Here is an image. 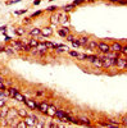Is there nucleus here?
<instances>
[{
	"mask_svg": "<svg viewBox=\"0 0 127 128\" xmlns=\"http://www.w3.org/2000/svg\"><path fill=\"white\" fill-rule=\"evenodd\" d=\"M28 45L31 46V48H37V45H39V40L35 37V38H31L30 40V42H28Z\"/></svg>",
	"mask_w": 127,
	"mask_h": 128,
	"instance_id": "23",
	"label": "nucleus"
},
{
	"mask_svg": "<svg viewBox=\"0 0 127 128\" xmlns=\"http://www.w3.org/2000/svg\"><path fill=\"white\" fill-rule=\"evenodd\" d=\"M78 42H80L81 46H85V48H86L87 44H89V38H87V37H81V38H78Z\"/></svg>",
	"mask_w": 127,
	"mask_h": 128,
	"instance_id": "20",
	"label": "nucleus"
},
{
	"mask_svg": "<svg viewBox=\"0 0 127 128\" xmlns=\"http://www.w3.org/2000/svg\"><path fill=\"white\" fill-rule=\"evenodd\" d=\"M9 91H10V98H14V95L18 92V91H17V88H14V87H10V88H9Z\"/></svg>",
	"mask_w": 127,
	"mask_h": 128,
	"instance_id": "31",
	"label": "nucleus"
},
{
	"mask_svg": "<svg viewBox=\"0 0 127 128\" xmlns=\"http://www.w3.org/2000/svg\"><path fill=\"white\" fill-rule=\"evenodd\" d=\"M98 49L103 52V54H107V52L110 51V46L108 44H105V42H100V44L98 45Z\"/></svg>",
	"mask_w": 127,
	"mask_h": 128,
	"instance_id": "2",
	"label": "nucleus"
},
{
	"mask_svg": "<svg viewBox=\"0 0 127 128\" xmlns=\"http://www.w3.org/2000/svg\"><path fill=\"white\" fill-rule=\"evenodd\" d=\"M36 95L37 96H42V95H45V92L44 91H36Z\"/></svg>",
	"mask_w": 127,
	"mask_h": 128,
	"instance_id": "45",
	"label": "nucleus"
},
{
	"mask_svg": "<svg viewBox=\"0 0 127 128\" xmlns=\"http://www.w3.org/2000/svg\"><path fill=\"white\" fill-rule=\"evenodd\" d=\"M80 124L90 126V120H89V118H85V116H80Z\"/></svg>",
	"mask_w": 127,
	"mask_h": 128,
	"instance_id": "24",
	"label": "nucleus"
},
{
	"mask_svg": "<svg viewBox=\"0 0 127 128\" xmlns=\"http://www.w3.org/2000/svg\"><path fill=\"white\" fill-rule=\"evenodd\" d=\"M58 35L60 36V37H67V35H69V30L67 28V27H64V28H60V30H58Z\"/></svg>",
	"mask_w": 127,
	"mask_h": 128,
	"instance_id": "10",
	"label": "nucleus"
},
{
	"mask_svg": "<svg viewBox=\"0 0 127 128\" xmlns=\"http://www.w3.org/2000/svg\"><path fill=\"white\" fill-rule=\"evenodd\" d=\"M55 113H57V109L54 108V106H49V109H48V112H46V115L51 116V118H54Z\"/></svg>",
	"mask_w": 127,
	"mask_h": 128,
	"instance_id": "13",
	"label": "nucleus"
},
{
	"mask_svg": "<svg viewBox=\"0 0 127 128\" xmlns=\"http://www.w3.org/2000/svg\"><path fill=\"white\" fill-rule=\"evenodd\" d=\"M96 58H98L96 55H86V60H87V62H90V63H92Z\"/></svg>",
	"mask_w": 127,
	"mask_h": 128,
	"instance_id": "28",
	"label": "nucleus"
},
{
	"mask_svg": "<svg viewBox=\"0 0 127 128\" xmlns=\"http://www.w3.org/2000/svg\"><path fill=\"white\" fill-rule=\"evenodd\" d=\"M69 55H71L72 58H77V56H78V52H77V51H69Z\"/></svg>",
	"mask_w": 127,
	"mask_h": 128,
	"instance_id": "36",
	"label": "nucleus"
},
{
	"mask_svg": "<svg viewBox=\"0 0 127 128\" xmlns=\"http://www.w3.org/2000/svg\"><path fill=\"white\" fill-rule=\"evenodd\" d=\"M22 45H23V42H21V41H10V46L16 50H21Z\"/></svg>",
	"mask_w": 127,
	"mask_h": 128,
	"instance_id": "8",
	"label": "nucleus"
},
{
	"mask_svg": "<svg viewBox=\"0 0 127 128\" xmlns=\"http://www.w3.org/2000/svg\"><path fill=\"white\" fill-rule=\"evenodd\" d=\"M14 100H17V101H19V102H25V100H26V98L25 96H22L19 92H17L16 95H14V98H13Z\"/></svg>",
	"mask_w": 127,
	"mask_h": 128,
	"instance_id": "16",
	"label": "nucleus"
},
{
	"mask_svg": "<svg viewBox=\"0 0 127 128\" xmlns=\"http://www.w3.org/2000/svg\"><path fill=\"white\" fill-rule=\"evenodd\" d=\"M92 64H94L95 67H98V68H103V62H101V59H100L99 56L92 62Z\"/></svg>",
	"mask_w": 127,
	"mask_h": 128,
	"instance_id": "22",
	"label": "nucleus"
},
{
	"mask_svg": "<svg viewBox=\"0 0 127 128\" xmlns=\"http://www.w3.org/2000/svg\"><path fill=\"white\" fill-rule=\"evenodd\" d=\"M98 45H99V44H98L96 41H89V44H87L86 48H87L89 50H95V49H98Z\"/></svg>",
	"mask_w": 127,
	"mask_h": 128,
	"instance_id": "14",
	"label": "nucleus"
},
{
	"mask_svg": "<svg viewBox=\"0 0 127 128\" xmlns=\"http://www.w3.org/2000/svg\"><path fill=\"white\" fill-rule=\"evenodd\" d=\"M3 50L7 52V54H9V55H13L14 54V49H12V48H3Z\"/></svg>",
	"mask_w": 127,
	"mask_h": 128,
	"instance_id": "26",
	"label": "nucleus"
},
{
	"mask_svg": "<svg viewBox=\"0 0 127 128\" xmlns=\"http://www.w3.org/2000/svg\"><path fill=\"white\" fill-rule=\"evenodd\" d=\"M49 106H50V105H48L46 102H41L40 106H39V112H41L42 114H46V112H48V109H49Z\"/></svg>",
	"mask_w": 127,
	"mask_h": 128,
	"instance_id": "12",
	"label": "nucleus"
},
{
	"mask_svg": "<svg viewBox=\"0 0 127 128\" xmlns=\"http://www.w3.org/2000/svg\"><path fill=\"white\" fill-rule=\"evenodd\" d=\"M110 50L115 51V52H121L122 51V45L119 44V42H114V44L110 46Z\"/></svg>",
	"mask_w": 127,
	"mask_h": 128,
	"instance_id": "9",
	"label": "nucleus"
},
{
	"mask_svg": "<svg viewBox=\"0 0 127 128\" xmlns=\"http://www.w3.org/2000/svg\"><path fill=\"white\" fill-rule=\"evenodd\" d=\"M4 105H7V99H0V108H3Z\"/></svg>",
	"mask_w": 127,
	"mask_h": 128,
	"instance_id": "37",
	"label": "nucleus"
},
{
	"mask_svg": "<svg viewBox=\"0 0 127 128\" xmlns=\"http://www.w3.org/2000/svg\"><path fill=\"white\" fill-rule=\"evenodd\" d=\"M17 127H19V128H25V127H27V124H26L25 120H21V122L17 123Z\"/></svg>",
	"mask_w": 127,
	"mask_h": 128,
	"instance_id": "32",
	"label": "nucleus"
},
{
	"mask_svg": "<svg viewBox=\"0 0 127 128\" xmlns=\"http://www.w3.org/2000/svg\"><path fill=\"white\" fill-rule=\"evenodd\" d=\"M110 2H112V3H119L121 0H110Z\"/></svg>",
	"mask_w": 127,
	"mask_h": 128,
	"instance_id": "47",
	"label": "nucleus"
},
{
	"mask_svg": "<svg viewBox=\"0 0 127 128\" xmlns=\"http://www.w3.org/2000/svg\"><path fill=\"white\" fill-rule=\"evenodd\" d=\"M23 120L26 122L27 127H36V120H35L31 115H27L26 118H23Z\"/></svg>",
	"mask_w": 127,
	"mask_h": 128,
	"instance_id": "4",
	"label": "nucleus"
},
{
	"mask_svg": "<svg viewBox=\"0 0 127 128\" xmlns=\"http://www.w3.org/2000/svg\"><path fill=\"white\" fill-rule=\"evenodd\" d=\"M50 22H51L53 24H58V23L60 22V14H59V13L53 14V16L50 17Z\"/></svg>",
	"mask_w": 127,
	"mask_h": 128,
	"instance_id": "7",
	"label": "nucleus"
},
{
	"mask_svg": "<svg viewBox=\"0 0 127 128\" xmlns=\"http://www.w3.org/2000/svg\"><path fill=\"white\" fill-rule=\"evenodd\" d=\"M5 88H7V86H5L4 81H0V90H5Z\"/></svg>",
	"mask_w": 127,
	"mask_h": 128,
	"instance_id": "39",
	"label": "nucleus"
},
{
	"mask_svg": "<svg viewBox=\"0 0 127 128\" xmlns=\"http://www.w3.org/2000/svg\"><path fill=\"white\" fill-rule=\"evenodd\" d=\"M121 52H122L123 55L127 56V46H122V51H121Z\"/></svg>",
	"mask_w": 127,
	"mask_h": 128,
	"instance_id": "40",
	"label": "nucleus"
},
{
	"mask_svg": "<svg viewBox=\"0 0 127 128\" xmlns=\"http://www.w3.org/2000/svg\"><path fill=\"white\" fill-rule=\"evenodd\" d=\"M41 34L44 36H51L53 35V28L51 27H45V28H41Z\"/></svg>",
	"mask_w": 127,
	"mask_h": 128,
	"instance_id": "11",
	"label": "nucleus"
},
{
	"mask_svg": "<svg viewBox=\"0 0 127 128\" xmlns=\"http://www.w3.org/2000/svg\"><path fill=\"white\" fill-rule=\"evenodd\" d=\"M31 23V19L30 18H25L23 19V24H30Z\"/></svg>",
	"mask_w": 127,
	"mask_h": 128,
	"instance_id": "42",
	"label": "nucleus"
},
{
	"mask_svg": "<svg viewBox=\"0 0 127 128\" xmlns=\"http://www.w3.org/2000/svg\"><path fill=\"white\" fill-rule=\"evenodd\" d=\"M44 42H45V45L48 46V49H55V46H54L53 42H49V41H44Z\"/></svg>",
	"mask_w": 127,
	"mask_h": 128,
	"instance_id": "33",
	"label": "nucleus"
},
{
	"mask_svg": "<svg viewBox=\"0 0 127 128\" xmlns=\"http://www.w3.org/2000/svg\"><path fill=\"white\" fill-rule=\"evenodd\" d=\"M117 67L118 69H124L127 68V59H122V58H117Z\"/></svg>",
	"mask_w": 127,
	"mask_h": 128,
	"instance_id": "3",
	"label": "nucleus"
},
{
	"mask_svg": "<svg viewBox=\"0 0 127 128\" xmlns=\"http://www.w3.org/2000/svg\"><path fill=\"white\" fill-rule=\"evenodd\" d=\"M75 6H76L75 4H69V5H66L63 9H64V12H72V10L75 9Z\"/></svg>",
	"mask_w": 127,
	"mask_h": 128,
	"instance_id": "25",
	"label": "nucleus"
},
{
	"mask_svg": "<svg viewBox=\"0 0 127 128\" xmlns=\"http://www.w3.org/2000/svg\"><path fill=\"white\" fill-rule=\"evenodd\" d=\"M72 46H73V48H76V49H77V48H81L80 42H78V38H76L75 41H72Z\"/></svg>",
	"mask_w": 127,
	"mask_h": 128,
	"instance_id": "30",
	"label": "nucleus"
},
{
	"mask_svg": "<svg viewBox=\"0 0 127 128\" xmlns=\"http://www.w3.org/2000/svg\"><path fill=\"white\" fill-rule=\"evenodd\" d=\"M14 32L18 35V36H25L26 35V30L25 28H22V27H18V28H16L14 30Z\"/></svg>",
	"mask_w": 127,
	"mask_h": 128,
	"instance_id": "19",
	"label": "nucleus"
},
{
	"mask_svg": "<svg viewBox=\"0 0 127 128\" xmlns=\"http://www.w3.org/2000/svg\"><path fill=\"white\" fill-rule=\"evenodd\" d=\"M39 16H41V12H35V13L32 14V17H31V18H35V17H39Z\"/></svg>",
	"mask_w": 127,
	"mask_h": 128,
	"instance_id": "44",
	"label": "nucleus"
},
{
	"mask_svg": "<svg viewBox=\"0 0 127 128\" xmlns=\"http://www.w3.org/2000/svg\"><path fill=\"white\" fill-rule=\"evenodd\" d=\"M25 104L28 106L30 109H32V110H39V106H40V104H37L35 100H31V99H26Z\"/></svg>",
	"mask_w": 127,
	"mask_h": 128,
	"instance_id": "1",
	"label": "nucleus"
},
{
	"mask_svg": "<svg viewBox=\"0 0 127 128\" xmlns=\"http://www.w3.org/2000/svg\"><path fill=\"white\" fill-rule=\"evenodd\" d=\"M66 38H67L68 41H71V42L76 40V37H75V36H73V35H71V34H69V35H67V37H66Z\"/></svg>",
	"mask_w": 127,
	"mask_h": 128,
	"instance_id": "34",
	"label": "nucleus"
},
{
	"mask_svg": "<svg viewBox=\"0 0 127 128\" xmlns=\"http://www.w3.org/2000/svg\"><path fill=\"white\" fill-rule=\"evenodd\" d=\"M48 127H51V128H54V127H57V124H55V123H49V124H48Z\"/></svg>",
	"mask_w": 127,
	"mask_h": 128,
	"instance_id": "46",
	"label": "nucleus"
},
{
	"mask_svg": "<svg viewBox=\"0 0 127 128\" xmlns=\"http://www.w3.org/2000/svg\"><path fill=\"white\" fill-rule=\"evenodd\" d=\"M30 35L34 37H37L39 35H41V28H32L30 31Z\"/></svg>",
	"mask_w": 127,
	"mask_h": 128,
	"instance_id": "15",
	"label": "nucleus"
},
{
	"mask_svg": "<svg viewBox=\"0 0 127 128\" xmlns=\"http://www.w3.org/2000/svg\"><path fill=\"white\" fill-rule=\"evenodd\" d=\"M57 6H50V8H48V10H49V12H57Z\"/></svg>",
	"mask_w": 127,
	"mask_h": 128,
	"instance_id": "43",
	"label": "nucleus"
},
{
	"mask_svg": "<svg viewBox=\"0 0 127 128\" xmlns=\"http://www.w3.org/2000/svg\"><path fill=\"white\" fill-rule=\"evenodd\" d=\"M8 113H9V108H8L7 105H4L3 108H0V118H2V119L7 118V116H8Z\"/></svg>",
	"mask_w": 127,
	"mask_h": 128,
	"instance_id": "6",
	"label": "nucleus"
},
{
	"mask_svg": "<svg viewBox=\"0 0 127 128\" xmlns=\"http://www.w3.org/2000/svg\"><path fill=\"white\" fill-rule=\"evenodd\" d=\"M85 2V0H75V2H73V4L75 5H80V4H82Z\"/></svg>",
	"mask_w": 127,
	"mask_h": 128,
	"instance_id": "41",
	"label": "nucleus"
},
{
	"mask_svg": "<svg viewBox=\"0 0 127 128\" xmlns=\"http://www.w3.org/2000/svg\"><path fill=\"white\" fill-rule=\"evenodd\" d=\"M39 51H48V46L45 45V42H39V45L36 48Z\"/></svg>",
	"mask_w": 127,
	"mask_h": 128,
	"instance_id": "17",
	"label": "nucleus"
},
{
	"mask_svg": "<svg viewBox=\"0 0 127 128\" xmlns=\"http://www.w3.org/2000/svg\"><path fill=\"white\" fill-rule=\"evenodd\" d=\"M17 112H18V116H21V118H26V116L28 115L26 109H17Z\"/></svg>",
	"mask_w": 127,
	"mask_h": 128,
	"instance_id": "18",
	"label": "nucleus"
},
{
	"mask_svg": "<svg viewBox=\"0 0 127 128\" xmlns=\"http://www.w3.org/2000/svg\"><path fill=\"white\" fill-rule=\"evenodd\" d=\"M31 49H32V48H31L30 45H22V49H21V50H22V51H26V52H28V51H31Z\"/></svg>",
	"mask_w": 127,
	"mask_h": 128,
	"instance_id": "29",
	"label": "nucleus"
},
{
	"mask_svg": "<svg viewBox=\"0 0 127 128\" xmlns=\"http://www.w3.org/2000/svg\"><path fill=\"white\" fill-rule=\"evenodd\" d=\"M34 4H35V5H39V4H40V0H36V2H35Z\"/></svg>",
	"mask_w": 127,
	"mask_h": 128,
	"instance_id": "48",
	"label": "nucleus"
},
{
	"mask_svg": "<svg viewBox=\"0 0 127 128\" xmlns=\"http://www.w3.org/2000/svg\"><path fill=\"white\" fill-rule=\"evenodd\" d=\"M77 59L78 60H86V54H78Z\"/></svg>",
	"mask_w": 127,
	"mask_h": 128,
	"instance_id": "35",
	"label": "nucleus"
},
{
	"mask_svg": "<svg viewBox=\"0 0 127 128\" xmlns=\"http://www.w3.org/2000/svg\"><path fill=\"white\" fill-rule=\"evenodd\" d=\"M85 2H94V0H85Z\"/></svg>",
	"mask_w": 127,
	"mask_h": 128,
	"instance_id": "49",
	"label": "nucleus"
},
{
	"mask_svg": "<svg viewBox=\"0 0 127 128\" xmlns=\"http://www.w3.org/2000/svg\"><path fill=\"white\" fill-rule=\"evenodd\" d=\"M36 127H45V123H44V120H39V122L36 123Z\"/></svg>",
	"mask_w": 127,
	"mask_h": 128,
	"instance_id": "38",
	"label": "nucleus"
},
{
	"mask_svg": "<svg viewBox=\"0 0 127 128\" xmlns=\"http://www.w3.org/2000/svg\"><path fill=\"white\" fill-rule=\"evenodd\" d=\"M105 56L107 58H109V59H114V58H118V52H115V51H109V52H107L105 54Z\"/></svg>",
	"mask_w": 127,
	"mask_h": 128,
	"instance_id": "21",
	"label": "nucleus"
},
{
	"mask_svg": "<svg viewBox=\"0 0 127 128\" xmlns=\"http://www.w3.org/2000/svg\"><path fill=\"white\" fill-rule=\"evenodd\" d=\"M17 116H18V112H17V109H14V108L9 109V113H8L7 119H16Z\"/></svg>",
	"mask_w": 127,
	"mask_h": 128,
	"instance_id": "5",
	"label": "nucleus"
},
{
	"mask_svg": "<svg viewBox=\"0 0 127 128\" xmlns=\"http://www.w3.org/2000/svg\"><path fill=\"white\" fill-rule=\"evenodd\" d=\"M68 19H69V18H68V16H67V14H66V16H63V17H62V19H60L62 24H63V26H66V24L68 23Z\"/></svg>",
	"mask_w": 127,
	"mask_h": 128,
	"instance_id": "27",
	"label": "nucleus"
}]
</instances>
